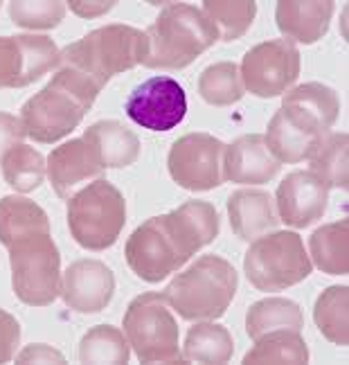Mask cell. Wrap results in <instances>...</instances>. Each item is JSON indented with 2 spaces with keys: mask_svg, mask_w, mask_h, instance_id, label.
<instances>
[{
  "mask_svg": "<svg viewBox=\"0 0 349 365\" xmlns=\"http://www.w3.org/2000/svg\"><path fill=\"white\" fill-rule=\"evenodd\" d=\"M83 140L95 149L102 167L122 170L137 160L140 138L118 120H100L83 131Z\"/></svg>",
  "mask_w": 349,
  "mask_h": 365,
  "instance_id": "obj_22",
  "label": "cell"
},
{
  "mask_svg": "<svg viewBox=\"0 0 349 365\" xmlns=\"http://www.w3.org/2000/svg\"><path fill=\"white\" fill-rule=\"evenodd\" d=\"M124 255H127L131 271L151 284L162 282V277L176 273L185 264V259L178 255V250L167 237L160 217H153L133 230V235L127 240V246H124Z\"/></svg>",
  "mask_w": 349,
  "mask_h": 365,
  "instance_id": "obj_13",
  "label": "cell"
},
{
  "mask_svg": "<svg viewBox=\"0 0 349 365\" xmlns=\"http://www.w3.org/2000/svg\"><path fill=\"white\" fill-rule=\"evenodd\" d=\"M234 343L230 331L217 322H201L194 325L185 336L183 361L185 363H209L223 365L232 359Z\"/></svg>",
  "mask_w": 349,
  "mask_h": 365,
  "instance_id": "obj_25",
  "label": "cell"
},
{
  "mask_svg": "<svg viewBox=\"0 0 349 365\" xmlns=\"http://www.w3.org/2000/svg\"><path fill=\"white\" fill-rule=\"evenodd\" d=\"M23 138H25L23 122L16 115L0 113V160H3V156L11 147L21 145Z\"/></svg>",
  "mask_w": 349,
  "mask_h": 365,
  "instance_id": "obj_36",
  "label": "cell"
},
{
  "mask_svg": "<svg viewBox=\"0 0 349 365\" xmlns=\"http://www.w3.org/2000/svg\"><path fill=\"white\" fill-rule=\"evenodd\" d=\"M131 345L129 339L118 327L97 325L79 343V361L81 363H129Z\"/></svg>",
  "mask_w": 349,
  "mask_h": 365,
  "instance_id": "obj_31",
  "label": "cell"
},
{
  "mask_svg": "<svg viewBox=\"0 0 349 365\" xmlns=\"http://www.w3.org/2000/svg\"><path fill=\"white\" fill-rule=\"evenodd\" d=\"M257 345L244 356L246 365H264V363H309V347H306L300 331L279 329L255 341Z\"/></svg>",
  "mask_w": 349,
  "mask_h": 365,
  "instance_id": "obj_29",
  "label": "cell"
},
{
  "mask_svg": "<svg viewBox=\"0 0 349 365\" xmlns=\"http://www.w3.org/2000/svg\"><path fill=\"white\" fill-rule=\"evenodd\" d=\"M19 345H21L19 320L0 309V363H7L16 356Z\"/></svg>",
  "mask_w": 349,
  "mask_h": 365,
  "instance_id": "obj_35",
  "label": "cell"
},
{
  "mask_svg": "<svg viewBox=\"0 0 349 365\" xmlns=\"http://www.w3.org/2000/svg\"><path fill=\"white\" fill-rule=\"evenodd\" d=\"M48 176L52 182V190L57 192L59 199H70L77 187L93 178H102L104 167L97 158L95 149L81 138L63 143L48 156Z\"/></svg>",
  "mask_w": 349,
  "mask_h": 365,
  "instance_id": "obj_18",
  "label": "cell"
},
{
  "mask_svg": "<svg viewBox=\"0 0 349 365\" xmlns=\"http://www.w3.org/2000/svg\"><path fill=\"white\" fill-rule=\"evenodd\" d=\"M59 48L50 36H0V88H23L59 66Z\"/></svg>",
  "mask_w": 349,
  "mask_h": 365,
  "instance_id": "obj_12",
  "label": "cell"
},
{
  "mask_svg": "<svg viewBox=\"0 0 349 365\" xmlns=\"http://www.w3.org/2000/svg\"><path fill=\"white\" fill-rule=\"evenodd\" d=\"M282 106L302 110V113L306 118H311L323 131L331 129L333 122L338 120V110H340L336 91L320 81H309L293 91H286Z\"/></svg>",
  "mask_w": 349,
  "mask_h": 365,
  "instance_id": "obj_26",
  "label": "cell"
},
{
  "mask_svg": "<svg viewBox=\"0 0 349 365\" xmlns=\"http://www.w3.org/2000/svg\"><path fill=\"white\" fill-rule=\"evenodd\" d=\"M327 135L320 126L306 118L302 110L282 106L273 115L266 131V147L275 156L277 163H302L311 158V153L320 145V140Z\"/></svg>",
  "mask_w": 349,
  "mask_h": 365,
  "instance_id": "obj_16",
  "label": "cell"
},
{
  "mask_svg": "<svg viewBox=\"0 0 349 365\" xmlns=\"http://www.w3.org/2000/svg\"><path fill=\"white\" fill-rule=\"evenodd\" d=\"M239 275L219 255H203L165 289V300L183 320H217L234 300Z\"/></svg>",
  "mask_w": 349,
  "mask_h": 365,
  "instance_id": "obj_3",
  "label": "cell"
},
{
  "mask_svg": "<svg viewBox=\"0 0 349 365\" xmlns=\"http://www.w3.org/2000/svg\"><path fill=\"white\" fill-rule=\"evenodd\" d=\"M313 264L306 255L302 237L282 230L261 235L250 244L244 257V271L257 291H284L311 275Z\"/></svg>",
  "mask_w": 349,
  "mask_h": 365,
  "instance_id": "obj_7",
  "label": "cell"
},
{
  "mask_svg": "<svg viewBox=\"0 0 349 365\" xmlns=\"http://www.w3.org/2000/svg\"><path fill=\"white\" fill-rule=\"evenodd\" d=\"M279 221L291 228H306L323 219L329 203V187L311 172H291L275 194Z\"/></svg>",
  "mask_w": 349,
  "mask_h": 365,
  "instance_id": "obj_15",
  "label": "cell"
},
{
  "mask_svg": "<svg viewBox=\"0 0 349 365\" xmlns=\"http://www.w3.org/2000/svg\"><path fill=\"white\" fill-rule=\"evenodd\" d=\"M127 223V201L122 192L100 178L68 199V228L86 250L110 248Z\"/></svg>",
  "mask_w": 349,
  "mask_h": 365,
  "instance_id": "obj_6",
  "label": "cell"
},
{
  "mask_svg": "<svg viewBox=\"0 0 349 365\" xmlns=\"http://www.w3.org/2000/svg\"><path fill=\"white\" fill-rule=\"evenodd\" d=\"M160 223L185 262L197 255L203 246L212 244L221 228L217 207L207 201H187L172 210L170 215H162Z\"/></svg>",
  "mask_w": 349,
  "mask_h": 365,
  "instance_id": "obj_17",
  "label": "cell"
},
{
  "mask_svg": "<svg viewBox=\"0 0 349 365\" xmlns=\"http://www.w3.org/2000/svg\"><path fill=\"white\" fill-rule=\"evenodd\" d=\"M226 145L209 133H187L178 138L167 156V170L180 187L207 192L223 185Z\"/></svg>",
  "mask_w": 349,
  "mask_h": 365,
  "instance_id": "obj_10",
  "label": "cell"
},
{
  "mask_svg": "<svg viewBox=\"0 0 349 365\" xmlns=\"http://www.w3.org/2000/svg\"><path fill=\"white\" fill-rule=\"evenodd\" d=\"M333 16V3L331 0H279L275 7V21L279 32L288 41L311 46L320 41L327 30L329 21Z\"/></svg>",
  "mask_w": 349,
  "mask_h": 365,
  "instance_id": "obj_20",
  "label": "cell"
},
{
  "mask_svg": "<svg viewBox=\"0 0 349 365\" xmlns=\"http://www.w3.org/2000/svg\"><path fill=\"white\" fill-rule=\"evenodd\" d=\"M282 165L275 160L261 133H248L226 145L223 153V178L241 185H264L271 182Z\"/></svg>",
  "mask_w": 349,
  "mask_h": 365,
  "instance_id": "obj_19",
  "label": "cell"
},
{
  "mask_svg": "<svg viewBox=\"0 0 349 365\" xmlns=\"http://www.w3.org/2000/svg\"><path fill=\"white\" fill-rule=\"evenodd\" d=\"M201 11L217 27L219 41L230 43V41L241 38L248 32V27L253 25L257 16V3H250V0H239V3H232V0H205Z\"/></svg>",
  "mask_w": 349,
  "mask_h": 365,
  "instance_id": "obj_30",
  "label": "cell"
},
{
  "mask_svg": "<svg viewBox=\"0 0 349 365\" xmlns=\"http://www.w3.org/2000/svg\"><path fill=\"white\" fill-rule=\"evenodd\" d=\"M244 91L239 68L232 61L207 66L199 77V95L212 106H232L244 97Z\"/></svg>",
  "mask_w": 349,
  "mask_h": 365,
  "instance_id": "obj_32",
  "label": "cell"
},
{
  "mask_svg": "<svg viewBox=\"0 0 349 365\" xmlns=\"http://www.w3.org/2000/svg\"><path fill=\"white\" fill-rule=\"evenodd\" d=\"M124 110L142 129L156 133L172 131L185 120L187 95L176 79L158 75L131 91Z\"/></svg>",
  "mask_w": 349,
  "mask_h": 365,
  "instance_id": "obj_11",
  "label": "cell"
},
{
  "mask_svg": "<svg viewBox=\"0 0 349 365\" xmlns=\"http://www.w3.org/2000/svg\"><path fill=\"white\" fill-rule=\"evenodd\" d=\"M316 266L327 275L349 273V221H333L320 226L309 240Z\"/></svg>",
  "mask_w": 349,
  "mask_h": 365,
  "instance_id": "obj_24",
  "label": "cell"
},
{
  "mask_svg": "<svg viewBox=\"0 0 349 365\" xmlns=\"http://www.w3.org/2000/svg\"><path fill=\"white\" fill-rule=\"evenodd\" d=\"M145 34L149 50L142 63L147 68L165 70L187 68L219 41L217 27L205 19V14L185 3L165 5Z\"/></svg>",
  "mask_w": 349,
  "mask_h": 365,
  "instance_id": "obj_4",
  "label": "cell"
},
{
  "mask_svg": "<svg viewBox=\"0 0 349 365\" xmlns=\"http://www.w3.org/2000/svg\"><path fill=\"white\" fill-rule=\"evenodd\" d=\"M300 50L288 38H273L250 48L241 61V81L257 97L284 95L300 77Z\"/></svg>",
  "mask_w": 349,
  "mask_h": 365,
  "instance_id": "obj_9",
  "label": "cell"
},
{
  "mask_svg": "<svg viewBox=\"0 0 349 365\" xmlns=\"http://www.w3.org/2000/svg\"><path fill=\"white\" fill-rule=\"evenodd\" d=\"M100 93L102 86H97L88 75L59 66L48 86L32 95L21 108L25 135L43 145L57 143L77 129Z\"/></svg>",
  "mask_w": 349,
  "mask_h": 365,
  "instance_id": "obj_2",
  "label": "cell"
},
{
  "mask_svg": "<svg viewBox=\"0 0 349 365\" xmlns=\"http://www.w3.org/2000/svg\"><path fill=\"white\" fill-rule=\"evenodd\" d=\"M68 7L81 19H95V16H102V14L113 9L115 3L113 0H97V3H90V0H70Z\"/></svg>",
  "mask_w": 349,
  "mask_h": 365,
  "instance_id": "obj_38",
  "label": "cell"
},
{
  "mask_svg": "<svg viewBox=\"0 0 349 365\" xmlns=\"http://www.w3.org/2000/svg\"><path fill=\"white\" fill-rule=\"evenodd\" d=\"M124 331L142 363H180L178 325L162 293H142L124 314Z\"/></svg>",
  "mask_w": 349,
  "mask_h": 365,
  "instance_id": "obj_8",
  "label": "cell"
},
{
  "mask_svg": "<svg viewBox=\"0 0 349 365\" xmlns=\"http://www.w3.org/2000/svg\"><path fill=\"white\" fill-rule=\"evenodd\" d=\"M46 158L27 145L11 147L3 156V176L16 192H34L46 178Z\"/></svg>",
  "mask_w": 349,
  "mask_h": 365,
  "instance_id": "obj_33",
  "label": "cell"
},
{
  "mask_svg": "<svg viewBox=\"0 0 349 365\" xmlns=\"http://www.w3.org/2000/svg\"><path fill=\"white\" fill-rule=\"evenodd\" d=\"M0 244L9 250L11 287L21 302L48 307L61 296V255L43 207L23 196H3Z\"/></svg>",
  "mask_w": 349,
  "mask_h": 365,
  "instance_id": "obj_1",
  "label": "cell"
},
{
  "mask_svg": "<svg viewBox=\"0 0 349 365\" xmlns=\"http://www.w3.org/2000/svg\"><path fill=\"white\" fill-rule=\"evenodd\" d=\"M304 327V314L302 307L296 300L288 298H266L259 300L248 309L246 314V334L253 341L261 339L271 331L291 329L302 331Z\"/></svg>",
  "mask_w": 349,
  "mask_h": 365,
  "instance_id": "obj_23",
  "label": "cell"
},
{
  "mask_svg": "<svg viewBox=\"0 0 349 365\" xmlns=\"http://www.w3.org/2000/svg\"><path fill=\"white\" fill-rule=\"evenodd\" d=\"M19 363H66V356L50 345H27L23 352L16 356Z\"/></svg>",
  "mask_w": 349,
  "mask_h": 365,
  "instance_id": "obj_37",
  "label": "cell"
},
{
  "mask_svg": "<svg viewBox=\"0 0 349 365\" xmlns=\"http://www.w3.org/2000/svg\"><path fill=\"white\" fill-rule=\"evenodd\" d=\"M313 320L320 334L333 345H349V287H329L313 307Z\"/></svg>",
  "mask_w": 349,
  "mask_h": 365,
  "instance_id": "obj_28",
  "label": "cell"
},
{
  "mask_svg": "<svg viewBox=\"0 0 349 365\" xmlns=\"http://www.w3.org/2000/svg\"><path fill=\"white\" fill-rule=\"evenodd\" d=\"M66 16V5L57 0H43V3H32V0H11L9 3V19L19 27L27 30H50L57 27Z\"/></svg>",
  "mask_w": 349,
  "mask_h": 365,
  "instance_id": "obj_34",
  "label": "cell"
},
{
  "mask_svg": "<svg viewBox=\"0 0 349 365\" xmlns=\"http://www.w3.org/2000/svg\"><path fill=\"white\" fill-rule=\"evenodd\" d=\"M147 50L149 41L142 30L131 25H104L63 48L59 66L79 70L104 88L108 79L142 63Z\"/></svg>",
  "mask_w": 349,
  "mask_h": 365,
  "instance_id": "obj_5",
  "label": "cell"
},
{
  "mask_svg": "<svg viewBox=\"0 0 349 365\" xmlns=\"http://www.w3.org/2000/svg\"><path fill=\"white\" fill-rule=\"evenodd\" d=\"M115 275L100 259H79L68 266L61 298L77 314H100L113 300Z\"/></svg>",
  "mask_w": 349,
  "mask_h": 365,
  "instance_id": "obj_14",
  "label": "cell"
},
{
  "mask_svg": "<svg viewBox=\"0 0 349 365\" xmlns=\"http://www.w3.org/2000/svg\"><path fill=\"white\" fill-rule=\"evenodd\" d=\"M311 174L327 187L349 185V135L327 133L311 153Z\"/></svg>",
  "mask_w": 349,
  "mask_h": 365,
  "instance_id": "obj_27",
  "label": "cell"
},
{
  "mask_svg": "<svg viewBox=\"0 0 349 365\" xmlns=\"http://www.w3.org/2000/svg\"><path fill=\"white\" fill-rule=\"evenodd\" d=\"M228 217L234 235L244 242H255L277 228L273 196L264 190H236L228 199Z\"/></svg>",
  "mask_w": 349,
  "mask_h": 365,
  "instance_id": "obj_21",
  "label": "cell"
}]
</instances>
